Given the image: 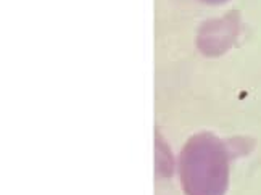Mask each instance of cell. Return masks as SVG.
Segmentation results:
<instances>
[{"mask_svg":"<svg viewBox=\"0 0 261 195\" xmlns=\"http://www.w3.org/2000/svg\"><path fill=\"white\" fill-rule=\"evenodd\" d=\"M230 149L212 132H198L184 145L179 174L186 195H224L229 186Z\"/></svg>","mask_w":261,"mask_h":195,"instance_id":"obj_1","label":"cell"},{"mask_svg":"<svg viewBox=\"0 0 261 195\" xmlns=\"http://www.w3.org/2000/svg\"><path fill=\"white\" fill-rule=\"evenodd\" d=\"M240 31V13L232 10L221 18L208 19L198 29L197 45L206 57H219L234 45Z\"/></svg>","mask_w":261,"mask_h":195,"instance_id":"obj_2","label":"cell"},{"mask_svg":"<svg viewBox=\"0 0 261 195\" xmlns=\"http://www.w3.org/2000/svg\"><path fill=\"white\" fill-rule=\"evenodd\" d=\"M160 140V137H158ZM156 157H162V163H158V166L162 165V174H165V176H168V174H171L173 171V160H166V157H171V153H169V149L165 145L163 140H160V145L156 143Z\"/></svg>","mask_w":261,"mask_h":195,"instance_id":"obj_3","label":"cell"},{"mask_svg":"<svg viewBox=\"0 0 261 195\" xmlns=\"http://www.w3.org/2000/svg\"><path fill=\"white\" fill-rule=\"evenodd\" d=\"M205 4H210V5H221V4H226L229 0H202Z\"/></svg>","mask_w":261,"mask_h":195,"instance_id":"obj_4","label":"cell"}]
</instances>
